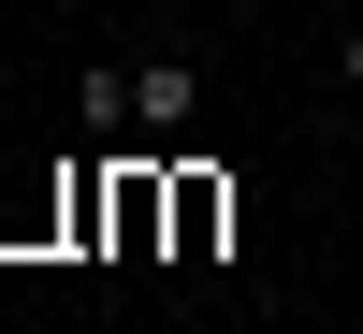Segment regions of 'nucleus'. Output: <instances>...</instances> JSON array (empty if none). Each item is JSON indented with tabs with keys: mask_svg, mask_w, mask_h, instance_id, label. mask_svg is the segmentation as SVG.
Listing matches in <instances>:
<instances>
[{
	"mask_svg": "<svg viewBox=\"0 0 363 334\" xmlns=\"http://www.w3.org/2000/svg\"><path fill=\"white\" fill-rule=\"evenodd\" d=\"M73 116H87V131H131V73H116V58H87V73H73Z\"/></svg>",
	"mask_w": 363,
	"mask_h": 334,
	"instance_id": "f03ea898",
	"label": "nucleus"
},
{
	"mask_svg": "<svg viewBox=\"0 0 363 334\" xmlns=\"http://www.w3.org/2000/svg\"><path fill=\"white\" fill-rule=\"evenodd\" d=\"M203 116V58H131V131H189Z\"/></svg>",
	"mask_w": 363,
	"mask_h": 334,
	"instance_id": "f257e3e1",
	"label": "nucleus"
},
{
	"mask_svg": "<svg viewBox=\"0 0 363 334\" xmlns=\"http://www.w3.org/2000/svg\"><path fill=\"white\" fill-rule=\"evenodd\" d=\"M349 87H363V29H349Z\"/></svg>",
	"mask_w": 363,
	"mask_h": 334,
	"instance_id": "7ed1b4c3",
	"label": "nucleus"
}]
</instances>
